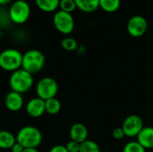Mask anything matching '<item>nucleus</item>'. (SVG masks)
Returning <instances> with one entry per match:
<instances>
[{
	"mask_svg": "<svg viewBox=\"0 0 153 152\" xmlns=\"http://www.w3.org/2000/svg\"><path fill=\"white\" fill-rule=\"evenodd\" d=\"M33 83V75L22 68L13 72L9 78V86L11 90L21 94L29 91L32 88Z\"/></svg>",
	"mask_w": 153,
	"mask_h": 152,
	"instance_id": "f257e3e1",
	"label": "nucleus"
},
{
	"mask_svg": "<svg viewBox=\"0 0 153 152\" xmlns=\"http://www.w3.org/2000/svg\"><path fill=\"white\" fill-rule=\"evenodd\" d=\"M46 63L44 54L38 49H30L22 54V68L32 75L39 73Z\"/></svg>",
	"mask_w": 153,
	"mask_h": 152,
	"instance_id": "f03ea898",
	"label": "nucleus"
},
{
	"mask_svg": "<svg viewBox=\"0 0 153 152\" xmlns=\"http://www.w3.org/2000/svg\"><path fill=\"white\" fill-rule=\"evenodd\" d=\"M31 8L30 4L25 0H14L9 6L8 18L17 25L24 24L30 19Z\"/></svg>",
	"mask_w": 153,
	"mask_h": 152,
	"instance_id": "7ed1b4c3",
	"label": "nucleus"
},
{
	"mask_svg": "<svg viewBox=\"0 0 153 152\" xmlns=\"http://www.w3.org/2000/svg\"><path fill=\"white\" fill-rule=\"evenodd\" d=\"M16 142L25 149H37L42 142V133L37 127L27 125L19 130L16 135Z\"/></svg>",
	"mask_w": 153,
	"mask_h": 152,
	"instance_id": "20e7f679",
	"label": "nucleus"
},
{
	"mask_svg": "<svg viewBox=\"0 0 153 152\" xmlns=\"http://www.w3.org/2000/svg\"><path fill=\"white\" fill-rule=\"evenodd\" d=\"M22 54L15 48H6L0 53V68L7 72H14L22 68Z\"/></svg>",
	"mask_w": 153,
	"mask_h": 152,
	"instance_id": "39448f33",
	"label": "nucleus"
},
{
	"mask_svg": "<svg viewBox=\"0 0 153 152\" xmlns=\"http://www.w3.org/2000/svg\"><path fill=\"white\" fill-rule=\"evenodd\" d=\"M74 19L72 13L57 10L53 15V25L56 30L64 34L69 35L74 30Z\"/></svg>",
	"mask_w": 153,
	"mask_h": 152,
	"instance_id": "423d86ee",
	"label": "nucleus"
},
{
	"mask_svg": "<svg viewBox=\"0 0 153 152\" xmlns=\"http://www.w3.org/2000/svg\"><path fill=\"white\" fill-rule=\"evenodd\" d=\"M58 92V84L56 81L51 77L41 78L36 84L37 97L43 100L56 98Z\"/></svg>",
	"mask_w": 153,
	"mask_h": 152,
	"instance_id": "0eeeda50",
	"label": "nucleus"
},
{
	"mask_svg": "<svg viewBox=\"0 0 153 152\" xmlns=\"http://www.w3.org/2000/svg\"><path fill=\"white\" fill-rule=\"evenodd\" d=\"M127 32L134 38L143 36L148 30V22L145 17L136 14L129 18L126 24Z\"/></svg>",
	"mask_w": 153,
	"mask_h": 152,
	"instance_id": "6e6552de",
	"label": "nucleus"
},
{
	"mask_svg": "<svg viewBox=\"0 0 153 152\" xmlns=\"http://www.w3.org/2000/svg\"><path fill=\"white\" fill-rule=\"evenodd\" d=\"M126 136L129 138L137 137L141 131L143 129V121L141 116L137 115H130L125 118L122 126Z\"/></svg>",
	"mask_w": 153,
	"mask_h": 152,
	"instance_id": "1a4fd4ad",
	"label": "nucleus"
},
{
	"mask_svg": "<svg viewBox=\"0 0 153 152\" xmlns=\"http://www.w3.org/2000/svg\"><path fill=\"white\" fill-rule=\"evenodd\" d=\"M26 112L27 114L33 118H39L44 115L46 112L45 109V100L39 99V97L33 98L28 101L26 104Z\"/></svg>",
	"mask_w": 153,
	"mask_h": 152,
	"instance_id": "9d476101",
	"label": "nucleus"
},
{
	"mask_svg": "<svg viewBox=\"0 0 153 152\" xmlns=\"http://www.w3.org/2000/svg\"><path fill=\"white\" fill-rule=\"evenodd\" d=\"M4 104L8 110L12 112L20 111L24 104V99L22 94L11 90L8 92L4 99Z\"/></svg>",
	"mask_w": 153,
	"mask_h": 152,
	"instance_id": "9b49d317",
	"label": "nucleus"
},
{
	"mask_svg": "<svg viewBox=\"0 0 153 152\" xmlns=\"http://www.w3.org/2000/svg\"><path fill=\"white\" fill-rule=\"evenodd\" d=\"M70 138L72 141H74L78 143H82L88 140L89 132L87 127L82 123H75L70 128Z\"/></svg>",
	"mask_w": 153,
	"mask_h": 152,
	"instance_id": "f8f14e48",
	"label": "nucleus"
},
{
	"mask_svg": "<svg viewBox=\"0 0 153 152\" xmlns=\"http://www.w3.org/2000/svg\"><path fill=\"white\" fill-rule=\"evenodd\" d=\"M137 142L145 149H153V127H143L141 133L138 134Z\"/></svg>",
	"mask_w": 153,
	"mask_h": 152,
	"instance_id": "ddd939ff",
	"label": "nucleus"
},
{
	"mask_svg": "<svg viewBox=\"0 0 153 152\" xmlns=\"http://www.w3.org/2000/svg\"><path fill=\"white\" fill-rule=\"evenodd\" d=\"M60 0H35L37 7L45 13H55L59 9Z\"/></svg>",
	"mask_w": 153,
	"mask_h": 152,
	"instance_id": "4468645a",
	"label": "nucleus"
},
{
	"mask_svg": "<svg viewBox=\"0 0 153 152\" xmlns=\"http://www.w3.org/2000/svg\"><path fill=\"white\" fill-rule=\"evenodd\" d=\"M16 142V136H14L11 132L6 130L0 131V149L8 150L13 146Z\"/></svg>",
	"mask_w": 153,
	"mask_h": 152,
	"instance_id": "2eb2a0df",
	"label": "nucleus"
},
{
	"mask_svg": "<svg viewBox=\"0 0 153 152\" xmlns=\"http://www.w3.org/2000/svg\"><path fill=\"white\" fill-rule=\"evenodd\" d=\"M77 9L83 13L95 12L100 7V0H74Z\"/></svg>",
	"mask_w": 153,
	"mask_h": 152,
	"instance_id": "dca6fc26",
	"label": "nucleus"
},
{
	"mask_svg": "<svg viewBox=\"0 0 153 152\" xmlns=\"http://www.w3.org/2000/svg\"><path fill=\"white\" fill-rule=\"evenodd\" d=\"M45 109L46 113L49 115H56L61 110V103L56 98H52L45 100Z\"/></svg>",
	"mask_w": 153,
	"mask_h": 152,
	"instance_id": "f3484780",
	"label": "nucleus"
},
{
	"mask_svg": "<svg viewBox=\"0 0 153 152\" xmlns=\"http://www.w3.org/2000/svg\"><path fill=\"white\" fill-rule=\"evenodd\" d=\"M121 5V0H100V7L107 13L117 12Z\"/></svg>",
	"mask_w": 153,
	"mask_h": 152,
	"instance_id": "a211bd4d",
	"label": "nucleus"
},
{
	"mask_svg": "<svg viewBox=\"0 0 153 152\" xmlns=\"http://www.w3.org/2000/svg\"><path fill=\"white\" fill-rule=\"evenodd\" d=\"M79 152H100V148L96 142L87 140L81 143Z\"/></svg>",
	"mask_w": 153,
	"mask_h": 152,
	"instance_id": "6ab92c4d",
	"label": "nucleus"
},
{
	"mask_svg": "<svg viewBox=\"0 0 153 152\" xmlns=\"http://www.w3.org/2000/svg\"><path fill=\"white\" fill-rule=\"evenodd\" d=\"M61 46L66 51H74L78 47V43L75 39L72 37H65L61 40Z\"/></svg>",
	"mask_w": 153,
	"mask_h": 152,
	"instance_id": "aec40b11",
	"label": "nucleus"
},
{
	"mask_svg": "<svg viewBox=\"0 0 153 152\" xmlns=\"http://www.w3.org/2000/svg\"><path fill=\"white\" fill-rule=\"evenodd\" d=\"M76 9L77 6L74 0H60L59 2V10L72 13Z\"/></svg>",
	"mask_w": 153,
	"mask_h": 152,
	"instance_id": "412c9836",
	"label": "nucleus"
},
{
	"mask_svg": "<svg viewBox=\"0 0 153 152\" xmlns=\"http://www.w3.org/2000/svg\"><path fill=\"white\" fill-rule=\"evenodd\" d=\"M146 150L137 142L132 141L127 142L123 149V152H145Z\"/></svg>",
	"mask_w": 153,
	"mask_h": 152,
	"instance_id": "4be33fe9",
	"label": "nucleus"
},
{
	"mask_svg": "<svg viewBox=\"0 0 153 152\" xmlns=\"http://www.w3.org/2000/svg\"><path fill=\"white\" fill-rule=\"evenodd\" d=\"M80 145H81V143H78V142H76L74 141L70 140L66 143L65 147H66L68 152H79V151H80Z\"/></svg>",
	"mask_w": 153,
	"mask_h": 152,
	"instance_id": "5701e85b",
	"label": "nucleus"
},
{
	"mask_svg": "<svg viewBox=\"0 0 153 152\" xmlns=\"http://www.w3.org/2000/svg\"><path fill=\"white\" fill-rule=\"evenodd\" d=\"M112 135H113V138L116 139V140H122L126 136V134L124 133V130H123V128L121 126L120 127H116L113 130Z\"/></svg>",
	"mask_w": 153,
	"mask_h": 152,
	"instance_id": "b1692460",
	"label": "nucleus"
},
{
	"mask_svg": "<svg viewBox=\"0 0 153 152\" xmlns=\"http://www.w3.org/2000/svg\"><path fill=\"white\" fill-rule=\"evenodd\" d=\"M49 152H68L67 149L65 146L64 145H60V144H57V145H55L53 146Z\"/></svg>",
	"mask_w": 153,
	"mask_h": 152,
	"instance_id": "393cba45",
	"label": "nucleus"
},
{
	"mask_svg": "<svg viewBox=\"0 0 153 152\" xmlns=\"http://www.w3.org/2000/svg\"><path fill=\"white\" fill-rule=\"evenodd\" d=\"M24 147L22 146L20 143H18L17 142L13 144V146L11 148V151L12 152H22L24 151Z\"/></svg>",
	"mask_w": 153,
	"mask_h": 152,
	"instance_id": "a878e982",
	"label": "nucleus"
},
{
	"mask_svg": "<svg viewBox=\"0 0 153 152\" xmlns=\"http://www.w3.org/2000/svg\"><path fill=\"white\" fill-rule=\"evenodd\" d=\"M13 0H0V6L6 5L8 4H12Z\"/></svg>",
	"mask_w": 153,
	"mask_h": 152,
	"instance_id": "bb28decb",
	"label": "nucleus"
},
{
	"mask_svg": "<svg viewBox=\"0 0 153 152\" xmlns=\"http://www.w3.org/2000/svg\"><path fill=\"white\" fill-rule=\"evenodd\" d=\"M22 152H39L37 149L35 148H26Z\"/></svg>",
	"mask_w": 153,
	"mask_h": 152,
	"instance_id": "cd10ccee",
	"label": "nucleus"
}]
</instances>
